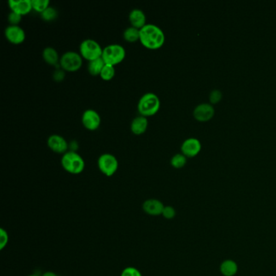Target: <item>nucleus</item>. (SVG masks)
I'll list each match as a JSON object with an SVG mask.
<instances>
[{"label": "nucleus", "mask_w": 276, "mask_h": 276, "mask_svg": "<svg viewBox=\"0 0 276 276\" xmlns=\"http://www.w3.org/2000/svg\"><path fill=\"white\" fill-rule=\"evenodd\" d=\"M6 38L13 44H21L25 42L26 34L25 30L19 25H8L5 29Z\"/></svg>", "instance_id": "1a4fd4ad"}, {"label": "nucleus", "mask_w": 276, "mask_h": 276, "mask_svg": "<svg viewBox=\"0 0 276 276\" xmlns=\"http://www.w3.org/2000/svg\"><path fill=\"white\" fill-rule=\"evenodd\" d=\"M165 41V33L157 25L147 24L140 30L139 42L148 49H160V47L163 46Z\"/></svg>", "instance_id": "f257e3e1"}, {"label": "nucleus", "mask_w": 276, "mask_h": 276, "mask_svg": "<svg viewBox=\"0 0 276 276\" xmlns=\"http://www.w3.org/2000/svg\"><path fill=\"white\" fill-rule=\"evenodd\" d=\"M32 9L40 14L49 7V0H32Z\"/></svg>", "instance_id": "b1692460"}, {"label": "nucleus", "mask_w": 276, "mask_h": 276, "mask_svg": "<svg viewBox=\"0 0 276 276\" xmlns=\"http://www.w3.org/2000/svg\"><path fill=\"white\" fill-rule=\"evenodd\" d=\"M105 65H106V63L104 62L103 59L101 57L99 58V59H96V60L89 62L88 70H89V72L92 76H94V77L100 76L101 71L105 67Z\"/></svg>", "instance_id": "6ab92c4d"}, {"label": "nucleus", "mask_w": 276, "mask_h": 276, "mask_svg": "<svg viewBox=\"0 0 276 276\" xmlns=\"http://www.w3.org/2000/svg\"><path fill=\"white\" fill-rule=\"evenodd\" d=\"M79 52L83 59L89 62L101 57L103 49L101 45L93 39H85L79 46Z\"/></svg>", "instance_id": "39448f33"}, {"label": "nucleus", "mask_w": 276, "mask_h": 276, "mask_svg": "<svg viewBox=\"0 0 276 276\" xmlns=\"http://www.w3.org/2000/svg\"><path fill=\"white\" fill-rule=\"evenodd\" d=\"M170 163L173 168H183L186 164V156L183 155V153H178V154L173 155L171 159Z\"/></svg>", "instance_id": "412c9836"}, {"label": "nucleus", "mask_w": 276, "mask_h": 276, "mask_svg": "<svg viewBox=\"0 0 276 276\" xmlns=\"http://www.w3.org/2000/svg\"><path fill=\"white\" fill-rule=\"evenodd\" d=\"M115 76V68L114 66H110V65H105L103 69L101 71L100 77L101 79L106 81H109L114 78Z\"/></svg>", "instance_id": "5701e85b"}, {"label": "nucleus", "mask_w": 276, "mask_h": 276, "mask_svg": "<svg viewBox=\"0 0 276 276\" xmlns=\"http://www.w3.org/2000/svg\"><path fill=\"white\" fill-rule=\"evenodd\" d=\"M201 148V143L198 138H189L183 142L181 151L186 157H195L200 153Z\"/></svg>", "instance_id": "9b49d317"}, {"label": "nucleus", "mask_w": 276, "mask_h": 276, "mask_svg": "<svg viewBox=\"0 0 276 276\" xmlns=\"http://www.w3.org/2000/svg\"><path fill=\"white\" fill-rule=\"evenodd\" d=\"M148 126V120L147 117L137 116L132 120L131 123V130L132 133L136 136H139L144 133Z\"/></svg>", "instance_id": "dca6fc26"}, {"label": "nucleus", "mask_w": 276, "mask_h": 276, "mask_svg": "<svg viewBox=\"0 0 276 276\" xmlns=\"http://www.w3.org/2000/svg\"><path fill=\"white\" fill-rule=\"evenodd\" d=\"M22 19V15H19L14 12H11L8 16V22L10 23V25H19Z\"/></svg>", "instance_id": "c85d7f7f"}, {"label": "nucleus", "mask_w": 276, "mask_h": 276, "mask_svg": "<svg viewBox=\"0 0 276 276\" xmlns=\"http://www.w3.org/2000/svg\"><path fill=\"white\" fill-rule=\"evenodd\" d=\"M129 21L131 23V26L138 30H141L147 25L145 14L143 11L136 8L131 11V13L129 14Z\"/></svg>", "instance_id": "2eb2a0df"}, {"label": "nucleus", "mask_w": 276, "mask_h": 276, "mask_svg": "<svg viewBox=\"0 0 276 276\" xmlns=\"http://www.w3.org/2000/svg\"><path fill=\"white\" fill-rule=\"evenodd\" d=\"M97 165L104 175L112 177L118 171L119 160L113 154L104 153L99 156Z\"/></svg>", "instance_id": "423d86ee"}, {"label": "nucleus", "mask_w": 276, "mask_h": 276, "mask_svg": "<svg viewBox=\"0 0 276 276\" xmlns=\"http://www.w3.org/2000/svg\"><path fill=\"white\" fill-rule=\"evenodd\" d=\"M40 276L39 275H37V274H32V275H30V276Z\"/></svg>", "instance_id": "2f4dec72"}, {"label": "nucleus", "mask_w": 276, "mask_h": 276, "mask_svg": "<svg viewBox=\"0 0 276 276\" xmlns=\"http://www.w3.org/2000/svg\"><path fill=\"white\" fill-rule=\"evenodd\" d=\"M222 99V92L218 90V89H215V90H212L211 92H210L209 95V100L211 103L215 104L219 103L220 100Z\"/></svg>", "instance_id": "bb28decb"}, {"label": "nucleus", "mask_w": 276, "mask_h": 276, "mask_svg": "<svg viewBox=\"0 0 276 276\" xmlns=\"http://www.w3.org/2000/svg\"><path fill=\"white\" fill-rule=\"evenodd\" d=\"M42 58L45 60V62H46L48 64L51 66H56V67H60V57L59 55L57 50L53 48V47H46L43 49L42 52Z\"/></svg>", "instance_id": "f3484780"}, {"label": "nucleus", "mask_w": 276, "mask_h": 276, "mask_svg": "<svg viewBox=\"0 0 276 276\" xmlns=\"http://www.w3.org/2000/svg\"><path fill=\"white\" fill-rule=\"evenodd\" d=\"M123 38L128 42H136L140 39V30H138L133 26L126 28L124 30Z\"/></svg>", "instance_id": "aec40b11"}, {"label": "nucleus", "mask_w": 276, "mask_h": 276, "mask_svg": "<svg viewBox=\"0 0 276 276\" xmlns=\"http://www.w3.org/2000/svg\"><path fill=\"white\" fill-rule=\"evenodd\" d=\"M193 114L198 121H209L214 116L215 109L211 104L202 103L195 107Z\"/></svg>", "instance_id": "f8f14e48"}, {"label": "nucleus", "mask_w": 276, "mask_h": 276, "mask_svg": "<svg viewBox=\"0 0 276 276\" xmlns=\"http://www.w3.org/2000/svg\"><path fill=\"white\" fill-rule=\"evenodd\" d=\"M47 145L54 153H67L69 148V144L67 141L60 135H51L47 139Z\"/></svg>", "instance_id": "9d476101"}, {"label": "nucleus", "mask_w": 276, "mask_h": 276, "mask_svg": "<svg viewBox=\"0 0 276 276\" xmlns=\"http://www.w3.org/2000/svg\"><path fill=\"white\" fill-rule=\"evenodd\" d=\"M142 207H143V212H145L146 214L156 216V215H162L165 205L163 204V202L159 199H149L143 202Z\"/></svg>", "instance_id": "ddd939ff"}, {"label": "nucleus", "mask_w": 276, "mask_h": 276, "mask_svg": "<svg viewBox=\"0 0 276 276\" xmlns=\"http://www.w3.org/2000/svg\"><path fill=\"white\" fill-rule=\"evenodd\" d=\"M42 276H60L58 275V274L55 273V272H53V271H46L45 273L42 274Z\"/></svg>", "instance_id": "7c9ffc66"}, {"label": "nucleus", "mask_w": 276, "mask_h": 276, "mask_svg": "<svg viewBox=\"0 0 276 276\" xmlns=\"http://www.w3.org/2000/svg\"><path fill=\"white\" fill-rule=\"evenodd\" d=\"M162 216L166 219H172L176 216V210L171 206H165L162 212Z\"/></svg>", "instance_id": "a878e982"}, {"label": "nucleus", "mask_w": 276, "mask_h": 276, "mask_svg": "<svg viewBox=\"0 0 276 276\" xmlns=\"http://www.w3.org/2000/svg\"><path fill=\"white\" fill-rule=\"evenodd\" d=\"M8 241H9V237L8 233L5 230L1 229L0 230V249L3 250L7 245H8Z\"/></svg>", "instance_id": "cd10ccee"}, {"label": "nucleus", "mask_w": 276, "mask_h": 276, "mask_svg": "<svg viewBox=\"0 0 276 276\" xmlns=\"http://www.w3.org/2000/svg\"><path fill=\"white\" fill-rule=\"evenodd\" d=\"M8 5L12 12L22 16L27 15L32 9V0H9Z\"/></svg>", "instance_id": "4468645a"}, {"label": "nucleus", "mask_w": 276, "mask_h": 276, "mask_svg": "<svg viewBox=\"0 0 276 276\" xmlns=\"http://www.w3.org/2000/svg\"><path fill=\"white\" fill-rule=\"evenodd\" d=\"M61 164L64 170L72 174H79L84 170L85 162L79 153L68 151L62 155Z\"/></svg>", "instance_id": "f03ea898"}, {"label": "nucleus", "mask_w": 276, "mask_h": 276, "mask_svg": "<svg viewBox=\"0 0 276 276\" xmlns=\"http://www.w3.org/2000/svg\"><path fill=\"white\" fill-rule=\"evenodd\" d=\"M100 114L92 108H89L82 115V123L89 131H96L101 125Z\"/></svg>", "instance_id": "6e6552de"}, {"label": "nucleus", "mask_w": 276, "mask_h": 276, "mask_svg": "<svg viewBox=\"0 0 276 276\" xmlns=\"http://www.w3.org/2000/svg\"><path fill=\"white\" fill-rule=\"evenodd\" d=\"M126 57V49L119 44H111L106 46L103 49L101 58L107 65L114 66L119 64Z\"/></svg>", "instance_id": "20e7f679"}, {"label": "nucleus", "mask_w": 276, "mask_h": 276, "mask_svg": "<svg viewBox=\"0 0 276 276\" xmlns=\"http://www.w3.org/2000/svg\"><path fill=\"white\" fill-rule=\"evenodd\" d=\"M60 67L65 72H77L82 67L83 58L76 51H67L60 58Z\"/></svg>", "instance_id": "0eeeda50"}, {"label": "nucleus", "mask_w": 276, "mask_h": 276, "mask_svg": "<svg viewBox=\"0 0 276 276\" xmlns=\"http://www.w3.org/2000/svg\"><path fill=\"white\" fill-rule=\"evenodd\" d=\"M238 266L237 264L232 260H225L220 265V271L223 276H233L237 274Z\"/></svg>", "instance_id": "a211bd4d"}, {"label": "nucleus", "mask_w": 276, "mask_h": 276, "mask_svg": "<svg viewBox=\"0 0 276 276\" xmlns=\"http://www.w3.org/2000/svg\"><path fill=\"white\" fill-rule=\"evenodd\" d=\"M65 71L64 70L61 68V67H58L57 69L54 71V73H53V78H54V80L57 82L62 81L65 78Z\"/></svg>", "instance_id": "c756f323"}, {"label": "nucleus", "mask_w": 276, "mask_h": 276, "mask_svg": "<svg viewBox=\"0 0 276 276\" xmlns=\"http://www.w3.org/2000/svg\"><path fill=\"white\" fill-rule=\"evenodd\" d=\"M121 276H143V275L136 267L128 266L122 271Z\"/></svg>", "instance_id": "393cba45"}, {"label": "nucleus", "mask_w": 276, "mask_h": 276, "mask_svg": "<svg viewBox=\"0 0 276 276\" xmlns=\"http://www.w3.org/2000/svg\"><path fill=\"white\" fill-rule=\"evenodd\" d=\"M40 15H41L42 20L49 22V21H53V20H55L58 17L59 13H58V11L53 7H48Z\"/></svg>", "instance_id": "4be33fe9"}, {"label": "nucleus", "mask_w": 276, "mask_h": 276, "mask_svg": "<svg viewBox=\"0 0 276 276\" xmlns=\"http://www.w3.org/2000/svg\"><path fill=\"white\" fill-rule=\"evenodd\" d=\"M160 107V99L153 92H147L141 96L138 103V113L144 117L153 116Z\"/></svg>", "instance_id": "7ed1b4c3"}]
</instances>
